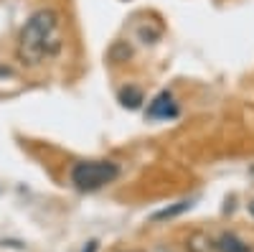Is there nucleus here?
Returning a JSON list of instances; mask_svg holds the SVG:
<instances>
[{"instance_id": "1", "label": "nucleus", "mask_w": 254, "mask_h": 252, "mask_svg": "<svg viewBox=\"0 0 254 252\" xmlns=\"http://www.w3.org/2000/svg\"><path fill=\"white\" fill-rule=\"evenodd\" d=\"M64 49L61 36V15L54 8H41L28 15V20L18 31L15 41V59L23 67L33 69L44 61L56 59Z\"/></svg>"}, {"instance_id": "2", "label": "nucleus", "mask_w": 254, "mask_h": 252, "mask_svg": "<svg viewBox=\"0 0 254 252\" xmlns=\"http://www.w3.org/2000/svg\"><path fill=\"white\" fill-rule=\"evenodd\" d=\"M117 176H120V166L115 161H79L69 171L74 188L84 194H92L110 186L112 181H117Z\"/></svg>"}, {"instance_id": "3", "label": "nucleus", "mask_w": 254, "mask_h": 252, "mask_svg": "<svg viewBox=\"0 0 254 252\" xmlns=\"http://www.w3.org/2000/svg\"><path fill=\"white\" fill-rule=\"evenodd\" d=\"M181 115V107L173 97V92L163 89L160 94H155L145 107V117L147 120H176Z\"/></svg>"}, {"instance_id": "4", "label": "nucleus", "mask_w": 254, "mask_h": 252, "mask_svg": "<svg viewBox=\"0 0 254 252\" xmlns=\"http://www.w3.org/2000/svg\"><path fill=\"white\" fill-rule=\"evenodd\" d=\"M117 99H120L122 107H127V110H140L142 102H145V94H142L140 87H135V84H127V87L120 89Z\"/></svg>"}, {"instance_id": "5", "label": "nucleus", "mask_w": 254, "mask_h": 252, "mask_svg": "<svg viewBox=\"0 0 254 252\" xmlns=\"http://www.w3.org/2000/svg\"><path fill=\"white\" fill-rule=\"evenodd\" d=\"M216 252H252V247L244 240H239L237 235L224 232L216 237Z\"/></svg>"}, {"instance_id": "6", "label": "nucleus", "mask_w": 254, "mask_h": 252, "mask_svg": "<svg viewBox=\"0 0 254 252\" xmlns=\"http://www.w3.org/2000/svg\"><path fill=\"white\" fill-rule=\"evenodd\" d=\"M190 206H193V201H190V199H183V201H176L173 206H165V209H160V212H155L150 219H153V222H171V219L181 217L183 212H188Z\"/></svg>"}, {"instance_id": "7", "label": "nucleus", "mask_w": 254, "mask_h": 252, "mask_svg": "<svg viewBox=\"0 0 254 252\" xmlns=\"http://www.w3.org/2000/svg\"><path fill=\"white\" fill-rule=\"evenodd\" d=\"M186 247H188V252H216V240H211V237L196 232V235L188 237Z\"/></svg>"}, {"instance_id": "8", "label": "nucleus", "mask_w": 254, "mask_h": 252, "mask_svg": "<svg viewBox=\"0 0 254 252\" xmlns=\"http://www.w3.org/2000/svg\"><path fill=\"white\" fill-rule=\"evenodd\" d=\"M132 56V49L127 46V44H115L112 49H110V59L115 61V64H120V61H127Z\"/></svg>"}, {"instance_id": "9", "label": "nucleus", "mask_w": 254, "mask_h": 252, "mask_svg": "<svg viewBox=\"0 0 254 252\" xmlns=\"http://www.w3.org/2000/svg\"><path fill=\"white\" fill-rule=\"evenodd\" d=\"M137 36L142 44H155V41L160 38V28H150V26H140L137 28Z\"/></svg>"}, {"instance_id": "10", "label": "nucleus", "mask_w": 254, "mask_h": 252, "mask_svg": "<svg viewBox=\"0 0 254 252\" xmlns=\"http://www.w3.org/2000/svg\"><path fill=\"white\" fill-rule=\"evenodd\" d=\"M97 247H99V242H97V240H89V242H87V247H84L81 252H97Z\"/></svg>"}, {"instance_id": "11", "label": "nucleus", "mask_w": 254, "mask_h": 252, "mask_svg": "<svg viewBox=\"0 0 254 252\" xmlns=\"http://www.w3.org/2000/svg\"><path fill=\"white\" fill-rule=\"evenodd\" d=\"M249 217H252V219H254V199H252V201H249Z\"/></svg>"}, {"instance_id": "12", "label": "nucleus", "mask_w": 254, "mask_h": 252, "mask_svg": "<svg viewBox=\"0 0 254 252\" xmlns=\"http://www.w3.org/2000/svg\"><path fill=\"white\" fill-rule=\"evenodd\" d=\"M115 252H140V250H115Z\"/></svg>"}, {"instance_id": "13", "label": "nucleus", "mask_w": 254, "mask_h": 252, "mask_svg": "<svg viewBox=\"0 0 254 252\" xmlns=\"http://www.w3.org/2000/svg\"><path fill=\"white\" fill-rule=\"evenodd\" d=\"M158 252H171V250H165V247H160V250H158Z\"/></svg>"}]
</instances>
